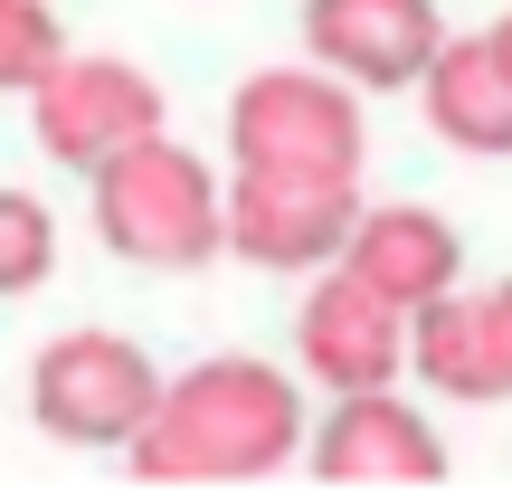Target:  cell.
<instances>
[{
  "label": "cell",
  "mask_w": 512,
  "mask_h": 503,
  "mask_svg": "<svg viewBox=\"0 0 512 503\" xmlns=\"http://www.w3.org/2000/svg\"><path fill=\"white\" fill-rule=\"evenodd\" d=\"M86 181H95V238L124 266L200 276L209 257H228V181L190 143H171V124L124 143L114 162H95Z\"/></svg>",
  "instance_id": "obj_2"
},
{
  "label": "cell",
  "mask_w": 512,
  "mask_h": 503,
  "mask_svg": "<svg viewBox=\"0 0 512 503\" xmlns=\"http://www.w3.org/2000/svg\"><path fill=\"white\" fill-rule=\"evenodd\" d=\"M48 276H57V219H48V200L0 181V295H38Z\"/></svg>",
  "instance_id": "obj_13"
},
{
  "label": "cell",
  "mask_w": 512,
  "mask_h": 503,
  "mask_svg": "<svg viewBox=\"0 0 512 503\" xmlns=\"http://www.w3.org/2000/svg\"><path fill=\"white\" fill-rule=\"evenodd\" d=\"M418 114L446 152L465 162H503L512 152V67L494 38H446L418 76Z\"/></svg>",
  "instance_id": "obj_11"
},
{
  "label": "cell",
  "mask_w": 512,
  "mask_h": 503,
  "mask_svg": "<svg viewBox=\"0 0 512 503\" xmlns=\"http://www.w3.org/2000/svg\"><path fill=\"white\" fill-rule=\"evenodd\" d=\"M484 38H494V48H503V67H512V10L494 19V29H484Z\"/></svg>",
  "instance_id": "obj_16"
},
{
  "label": "cell",
  "mask_w": 512,
  "mask_h": 503,
  "mask_svg": "<svg viewBox=\"0 0 512 503\" xmlns=\"http://www.w3.org/2000/svg\"><path fill=\"white\" fill-rule=\"evenodd\" d=\"M304 371L256 352H219L162 380L143 437L124 447V466L143 485H266L304 456Z\"/></svg>",
  "instance_id": "obj_1"
},
{
  "label": "cell",
  "mask_w": 512,
  "mask_h": 503,
  "mask_svg": "<svg viewBox=\"0 0 512 503\" xmlns=\"http://www.w3.org/2000/svg\"><path fill=\"white\" fill-rule=\"evenodd\" d=\"M152 399H162L152 352L124 342V333H105V323L57 333L48 352L29 361V418L57 437V447H76V456H124L133 437H143Z\"/></svg>",
  "instance_id": "obj_4"
},
{
  "label": "cell",
  "mask_w": 512,
  "mask_h": 503,
  "mask_svg": "<svg viewBox=\"0 0 512 503\" xmlns=\"http://www.w3.org/2000/svg\"><path fill=\"white\" fill-rule=\"evenodd\" d=\"M342 266L361 285H380L389 304L418 314L446 285H465V238H456V219H437V209H418V200H389V209L361 200V219H351V238H342Z\"/></svg>",
  "instance_id": "obj_10"
},
{
  "label": "cell",
  "mask_w": 512,
  "mask_h": 503,
  "mask_svg": "<svg viewBox=\"0 0 512 503\" xmlns=\"http://www.w3.org/2000/svg\"><path fill=\"white\" fill-rule=\"evenodd\" d=\"M446 48L437 0H304V57L351 76L361 95H399Z\"/></svg>",
  "instance_id": "obj_9"
},
{
  "label": "cell",
  "mask_w": 512,
  "mask_h": 503,
  "mask_svg": "<svg viewBox=\"0 0 512 503\" xmlns=\"http://www.w3.org/2000/svg\"><path fill=\"white\" fill-rule=\"evenodd\" d=\"M351 219H361V171H238L228 181V257L266 276L342 266Z\"/></svg>",
  "instance_id": "obj_6"
},
{
  "label": "cell",
  "mask_w": 512,
  "mask_h": 503,
  "mask_svg": "<svg viewBox=\"0 0 512 503\" xmlns=\"http://www.w3.org/2000/svg\"><path fill=\"white\" fill-rule=\"evenodd\" d=\"M484 323H494V361H503V399H512V285H484Z\"/></svg>",
  "instance_id": "obj_15"
},
{
  "label": "cell",
  "mask_w": 512,
  "mask_h": 503,
  "mask_svg": "<svg viewBox=\"0 0 512 503\" xmlns=\"http://www.w3.org/2000/svg\"><path fill=\"white\" fill-rule=\"evenodd\" d=\"M162 76L133 67V57H105V48H67L48 76L29 86V124H38V152L67 171H95L114 162L124 143L162 133Z\"/></svg>",
  "instance_id": "obj_5"
},
{
  "label": "cell",
  "mask_w": 512,
  "mask_h": 503,
  "mask_svg": "<svg viewBox=\"0 0 512 503\" xmlns=\"http://www.w3.org/2000/svg\"><path fill=\"white\" fill-rule=\"evenodd\" d=\"M294 371L313 390H380L408 371V304H389L380 285H361L351 266H323L313 295L294 304Z\"/></svg>",
  "instance_id": "obj_8"
},
{
  "label": "cell",
  "mask_w": 512,
  "mask_h": 503,
  "mask_svg": "<svg viewBox=\"0 0 512 503\" xmlns=\"http://www.w3.org/2000/svg\"><path fill=\"white\" fill-rule=\"evenodd\" d=\"M67 57V19L48 0H0V95H29Z\"/></svg>",
  "instance_id": "obj_14"
},
{
  "label": "cell",
  "mask_w": 512,
  "mask_h": 503,
  "mask_svg": "<svg viewBox=\"0 0 512 503\" xmlns=\"http://www.w3.org/2000/svg\"><path fill=\"white\" fill-rule=\"evenodd\" d=\"M408 371H418L437 399H475V409H494V399H503L494 323H484V295H475V285H446L437 304L408 314Z\"/></svg>",
  "instance_id": "obj_12"
},
{
  "label": "cell",
  "mask_w": 512,
  "mask_h": 503,
  "mask_svg": "<svg viewBox=\"0 0 512 503\" xmlns=\"http://www.w3.org/2000/svg\"><path fill=\"white\" fill-rule=\"evenodd\" d=\"M361 152H370L361 86L332 76L323 57L256 67L228 95V162L238 171H361Z\"/></svg>",
  "instance_id": "obj_3"
},
{
  "label": "cell",
  "mask_w": 512,
  "mask_h": 503,
  "mask_svg": "<svg viewBox=\"0 0 512 503\" xmlns=\"http://www.w3.org/2000/svg\"><path fill=\"white\" fill-rule=\"evenodd\" d=\"M313 475L323 485H389V494H418V485H446V437L418 399H399V380L380 390H342L304 437Z\"/></svg>",
  "instance_id": "obj_7"
}]
</instances>
